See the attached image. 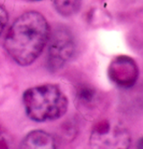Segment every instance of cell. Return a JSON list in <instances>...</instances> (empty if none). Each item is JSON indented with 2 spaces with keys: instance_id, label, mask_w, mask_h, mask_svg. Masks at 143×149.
<instances>
[{
  "instance_id": "cell-1",
  "label": "cell",
  "mask_w": 143,
  "mask_h": 149,
  "mask_svg": "<svg viewBox=\"0 0 143 149\" xmlns=\"http://www.w3.org/2000/svg\"><path fill=\"white\" fill-rule=\"evenodd\" d=\"M49 34L45 17L38 11H26L12 23L4 37L3 45L17 64L25 66L41 54Z\"/></svg>"
},
{
  "instance_id": "cell-2",
  "label": "cell",
  "mask_w": 143,
  "mask_h": 149,
  "mask_svg": "<svg viewBox=\"0 0 143 149\" xmlns=\"http://www.w3.org/2000/svg\"><path fill=\"white\" fill-rule=\"evenodd\" d=\"M23 104L27 117L36 122L52 121L67 111L68 99L55 84H43L28 88L23 94Z\"/></svg>"
},
{
  "instance_id": "cell-3",
  "label": "cell",
  "mask_w": 143,
  "mask_h": 149,
  "mask_svg": "<svg viewBox=\"0 0 143 149\" xmlns=\"http://www.w3.org/2000/svg\"><path fill=\"white\" fill-rule=\"evenodd\" d=\"M132 139L128 129L120 121L103 119L93 127L91 149H129Z\"/></svg>"
},
{
  "instance_id": "cell-4",
  "label": "cell",
  "mask_w": 143,
  "mask_h": 149,
  "mask_svg": "<svg viewBox=\"0 0 143 149\" xmlns=\"http://www.w3.org/2000/svg\"><path fill=\"white\" fill-rule=\"evenodd\" d=\"M47 67L52 72L62 69L74 56L76 44L72 32L66 27H57L49 34Z\"/></svg>"
},
{
  "instance_id": "cell-5",
  "label": "cell",
  "mask_w": 143,
  "mask_h": 149,
  "mask_svg": "<svg viewBox=\"0 0 143 149\" xmlns=\"http://www.w3.org/2000/svg\"><path fill=\"white\" fill-rule=\"evenodd\" d=\"M108 76L115 85L129 88L138 79L139 68L136 62L131 57L120 55L111 61L108 66Z\"/></svg>"
},
{
  "instance_id": "cell-6",
  "label": "cell",
  "mask_w": 143,
  "mask_h": 149,
  "mask_svg": "<svg viewBox=\"0 0 143 149\" xmlns=\"http://www.w3.org/2000/svg\"><path fill=\"white\" fill-rule=\"evenodd\" d=\"M76 101L78 109L85 115L93 116L99 110L101 105L100 93L92 86H81L76 93Z\"/></svg>"
},
{
  "instance_id": "cell-7",
  "label": "cell",
  "mask_w": 143,
  "mask_h": 149,
  "mask_svg": "<svg viewBox=\"0 0 143 149\" xmlns=\"http://www.w3.org/2000/svg\"><path fill=\"white\" fill-rule=\"evenodd\" d=\"M17 149H57V145L49 133L34 130L25 135Z\"/></svg>"
},
{
  "instance_id": "cell-8",
  "label": "cell",
  "mask_w": 143,
  "mask_h": 149,
  "mask_svg": "<svg viewBox=\"0 0 143 149\" xmlns=\"http://www.w3.org/2000/svg\"><path fill=\"white\" fill-rule=\"evenodd\" d=\"M82 0H54L56 10L64 17L74 15L80 9Z\"/></svg>"
},
{
  "instance_id": "cell-9",
  "label": "cell",
  "mask_w": 143,
  "mask_h": 149,
  "mask_svg": "<svg viewBox=\"0 0 143 149\" xmlns=\"http://www.w3.org/2000/svg\"><path fill=\"white\" fill-rule=\"evenodd\" d=\"M0 149H17L13 137L7 132L0 131Z\"/></svg>"
},
{
  "instance_id": "cell-10",
  "label": "cell",
  "mask_w": 143,
  "mask_h": 149,
  "mask_svg": "<svg viewBox=\"0 0 143 149\" xmlns=\"http://www.w3.org/2000/svg\"><path fill=\"white\" fill-rule=\"evenodd\" d=\"M7 23H8V13L6 10L2 5H0V35L2 34Z\"/></svg>"
},
{
  "instance_id": "cell-11",
  "label": "cell",
  "mask_w": 143,
  "mask_h": 149,
  "mask_svg": "<svg viewBox=\"0 0 143 149\" xmlns=\"http://www.w3.org/2000/svg\"><path fill=\"white\" fill-rule=\"evenodd\" d=\"M135 149H142V139H140V141H138Z\"/></svg>"
},
{
  "instance_id": "cell-12",
  "label": "cell",
  "mask_w": 143,
  "mask_h": 149,
  "mask_svg": "<svg viewBox=\"0 0 143 149\" xmlns=\"http://www.w3.org/2000/svg\"><path fill=\"white\" fill-rule=\"evenodd\" d=\"M30 1H37V0H30Z\"/></svg>"
}]
</instances>
